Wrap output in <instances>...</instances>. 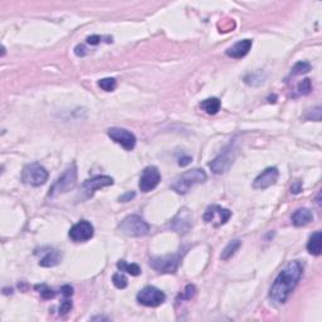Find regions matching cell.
Segmentation results:
<instances>
[{
  "label": "cell",
  "mask_w": 322,
  "mask_h": 322,
  "mask_svg": "<svg viewBox=\"0 0 322 322\" xmlns=\"http://www.w3.org/2000/svg\"><path fill=\"white\" fill-rule=\"evenodd\" d=\"M302 274H304V265L301 262H289L288 265L278 273V276L276 277V280L270 286V301L278 304H285L298 285Z\"/></svg>",
  "instance_id": "6da1fadb"
},
{
  "label": "cell",
  "mask_w": 322,
  "mask_h": 322,
  "mask_svg": "<svg viewBox=\"0 0 322 322\" xmlns=\"http://www.w3.org/2000/svg\"><path fill=\"white\" fill-rule=\"evenodd\" d=\"M207 174L203 169H192V170L182 173L174 180L171 189L178 194H188L195 185L203 184L207 181Z\"/></svg>",
  "instance_id": "7a4b0ae2"
},
{
  "label": "cell",
  "mask_w": 322,
  "mask_h": 322,
  "mask_svg": "<svg viewBox=\"0 0 322 322\" xmlns=\"http://www.w3.org/2000/svg\"><path fill=\"white\" fill-rule=\"evenodd\" d=\"M117 229L120 233L127 237H143L149 233L150 225L140 215L132 214L122 219Z\"/></svg>",
  "instance_id": "3957f363"
},
{
  "label": "cell",
  "mask_w": 322,
  "mask_h": 322,
  "mask_svg": "<svg viewBox=\"0 0 322 322\" xmlns=\"http://www.w3.org/2000/svg\"><path fill=\"white\" fill-rule=\"evenodd\" d=\"M77 182V167L76 164H72L70 167L66 169L61 177L55 180V182L52 185V188L49 189V197H55L59 194H64V193L71 192Z\"/></svg>",
  "instance_id": "277c9868"
},
{
  "label": "cell",
  "mask_w": 322,
  "mask_h": 322,
  "mask_svg": "<svg viewBox=\"0 0 322 322\" xmlns=\"http://www.w3.org/2000/svg\"><path fill=\"white\" fill-rule=\"evenodd\" d=\"M48 180V171L43 165L38 162H32V164L25 165L23 171H21V181L25 185L31 186H40L46 184Z\"/></svg>",
  "instance_id": "5b68a950"
},
{
  "label": "cell",
  "mask_w": 322,
  "mask_h": 322,
  "mask_svg": "<svg viewBox=\"0 0 322 322\" xmlns=\"http://www.w3.org/2000/svg\"><path fill=\"white\" fill-rule=\"evenodd\" d=\"M137 302L146 307H158L166 300V296L161 289L154 286H147L141 289L136 296Z\"/></svg>",
  "instance_id": "8992f818"
},
{
  "label": "cell",
  "mask_w": 322,
  "mask_h": 322,
  "mask_svg": "<svg viewBox=\"0 0 322 322\" xmlns=\"http://www.w3.org/2000/svg\"><path fill=\"white\" fill-rule=\"evenodd\" d=\"M231 210L227 209V208L219 207V205H210L203 214L204 222L208 223V224H212L215 228L225 224L231 219Z\"/></svg>",
  "instance_id": "52a82bcc"
},
{
  "label": "cell",
  "mask_w": 322,
  "mask_h": 322,
  "mask_svg": "<svg viewBox=\"0 0 322 322\" xmlns=\"http://www.w3.org/2000/svg\"><path fill=\"white\" fill-rule=\"evenodd\" d=\"M107 135H108L111 140L121 145L127 151L134 150L135 146H136V137L131 131L126 130V128L111 127L107 131Z\"/></svg>",
  "instance_id": "ba28073f"
},
{
  "label": "cell",
  "mask_w": 322,
  "mask_h": 322,
  "mask_svg": "<svg viewBox=\"0 0 322 322\" xmlns=\"http://www.w3.org/2000/svg\"><path fill=\"white\" fill-rule=\"evenodd\" d=\"M180 255H164V257H152L150 259V266L161 273H175L179 267Z\"/></svg>",
  "instance_id": "9c48e42d"
},
{
  "label": "cell",
  "mask_w": 322,
  "mask_h": 322,
  "mask_svg": "<svg viewBox=\"0 0 322 322\" xmlns=\"http://www.w3.org/2000/svg\"><path fill=\"white\" fill-rule=\"evenodd\" d=\"M161 181L160 171L156 166H147L141 174L139 188L143 193H149L156 188Z\"/></svg>",
  "instance_id": "30bf717a"
},
{
  "label": "cell",
  "mask_w": 322,
  "mask_h": 322,
  "mask_svg": "<svg viewBox=\"0 0 322 322\" xmlns=\"http://www.w3.org/2000/svg\"><path fill=\"white\" fill-rule=\"evenodd\" d=\"M234 158H235V152L232 147L225 149L224 151L218 156V158L214 159L212 162L209 164L210 170L213 171L214 174H224L225 171L229 170V167L233 165Z\"/></svg>",
  "instance_id": "8fae6325"
},
{
  "label": "cell",
  "mask_w": 322,
  "mask_h": 322,
  "mask_svg": "<svg viewBox=\"0 0 322 322\" xmlns=\"http://www.w3.org/2000/svg\"><path fill=\"white\" fill-rule=\"evenodd\" d=\"M93 225L87 220H81L70 229V238L76 243H82L91 239L93 237Z\"/></svg>",
  "instance_id": "7c38bea8"
},
{
  "label": "cell",
  "mask_w": 322,
  "mask_h": 322,
  "mask_svg": "<svg viewBox=\"0 0 322 322\" xmlns=\"http://www.w3.org/2000/svg\"><path fill=\"white\" fill-rule=\"evenodd\" d=\"M278 177H280V171L277 167H267L265 171H262L258 177L255 178L253 181V188L259 189V190L269 188L276 184Z\"/></svg>",
  "instance_id": "4fadbf2b"
},
{
  "label": "cell",
  "mask_w": 322,
  "mask_h": 322,
  "mask_svg": "<svg viewBox=\"0 0 322 322\" xmlns=\"http://www.w3.org/2000/svg\"><path fill=\"white\" fill-rule=\"evenodd\" d=\"M109 185H113L112 178L107 177V175H102V177H96L93 178V179L86 180L82 186L86 192H89V194H93L98 189L106 188V186Z\"/></svg>",
  "instance_id": "5bb4252c"
},
{
  "label": "cell",
  "mask_w": 322,
  "mask_h": 322,
  "mask_svg": "<svg viewBox=\"0 0 322 322\" xmlns=\"http://www.w3.org/2000/svg\"><path fill=\"white\" fill-rule=\"evenodd\" d=\"M253 42L250 39H243L237 42L235 44L231 47V48L227 49V55L232 58H235V59H239V58H243L248 54V52L252 48Z\"/></svg>",
  "instance_id": "9a60e30c"
},
{
  "label": "cell",
  "mask_w": 322,
  "mask_h": 322,
  "mask_svg": "<svg viewBox=\"0 0 322 322\" xmlns=\"http://www.w3.org/2000/svg\"><path fill=\"white\" fill-rule=\"evenodd\" d=\"M313 220V214L310 209L307 208H301V209H297L292 215V223L295 227H304V225L310 224Z\"/></svg>",
  "instance_id": "2e32d148"
},
{
  "label": "cell",
  "mask_w": 322,
  "mask_h": 322,
  "mask_svg": "<svg viewBox=\"0 0 322 322\" xmlns=\"http://www.w3.org/2000/svg\"><path fill=\"white\" fill-rule=\"evenodd\" d=\"M62 261V253L57 250H51L47 252V254L40 259L39 266L40 267H54V266L59 265Z\"/></svg>",
  "instance_id": "e0dca14e"
},
{
  "label": "cell",
  "mask_w": 322,
  "mask_h": 322,
  "mask_svg": "<svg viewBox=\"0 0 322 322\" xmlns=\"http://www.w3.org/2000/svg\"><path fill=\"white\" fill-rule=\"evenodd\" d=\"M307 250L313 255H320L322 250V234L317 231L312 234L307 242Z\"/></svg>",
  "instance_id": "ac0fdd59"
},
{
  "label": "cell",
  "mask_w": 322,
  "mask_h": 322,
  "mask_svg": "<svg viewBox=\"0 0 322 322\" xmlns=\"http://www.w3.org/2000/svg\"><path fill=\"white\" fill-rule=\"evenodd\" d=\"M220 106H222V104H220L219 98L216 97L207 98L200 104V107L208 115H216L219 112V109H220Z\"/></svg>",
  "instance_id": "d6986e66"
},
{
  "label": "cell",
  "mask_w": 322,
  "mask_h": 322,
  "mask_svg": "<svg viewBox=\"0 0 322 322\" xmlns=\"http://www.w3.org/2000/svg\"><path fill=\"white\" fill-rule=\"evenodd\" d=\"M117 268L121 272H126V273L131 274V276H139L141 273V268L136 263H127L126 261H119L117 262Z\"/></svg>",
  "instance_id": "ffe728a7"
},
{
  "label": "cell",
  "mask_w": 322,
  "mask_h": 322,
  "mask_svg": "<svg viewBox=\"0 0 322 322\" xmlns=\"http://www.w3.org/2000/svg\"><path fill=\"white\" fill-rule=\"evenodd\" d=\"M240 244H242V242H240L239 239H234L232 240L231 243L228 244V246L225 247L224 250L222 252V255H220V258L223 259V261H228L229 258H232L234 254H235V252H237L238 250H239Z\"/></svg>",
  "instance_id": "44dd1931"
},
{
  "label": "cell",
  "mask_w": 322,
  "mask_h": 322,
  "mask_svg": "<svg viewBox=\"0 0 322 322\" xmlns=\"http://www.w3.org/2000/svg\"><path fill=\"white\" fill-rule=\"evenodd\" d=\"M311 71V64L308 62H297V63L292 67L291 70V76H300V74H304Z\"/></svg>",
  "instance_id": "7402d4cb"
},
{
  "label": "cell",
  "mask_w": 322,
  "mask_h": 322,
  "mask_svg": "<svg viewBox=\"0 0 322 322\" xmlns=\"http://www.w3.org/2000/svg\"><path fill=\"white\" fill-rule=\"evenodd\" d=\"M98 86H100L104 91L112 92L115 91L116 87H117V81H116L115 78H111V77H108V78H102L98 81Z\"/></svg>",
  "instance_id": "603a6c76"
},
{
  "label": "cell",
  "mask_w": 322,
  "mask_h": 322,
  "mask_svg": "<svg viewBox=\"0 0 322 322\" xmlns=\"http://www.w3.org/2000/svg\"><path fill=\"white\" fill-rule=\"evenodd\" d=\"M112 282H113V285H115L116 288H119V289L126 288V287H127V285H128L127 277H126L124 273H115V274H113Z\"/></svg>",
  "instance_id": "cb8c5ba5"
},
{
  "label": "cell",
  "mask_w": 322,
  "mask_h": 322,
  "mask_svg": "<svg viewBox=\"0 0 322 322\" xmlns=\"http://www.w3.org/2000/svg\"><path fill=\"white\" fill-rule=\"evenodd\" d=\"M297 89L301 94H308V93H310V92L312 91V83H311V79L304 78L302 82L298 83Z\"/></svg>",
  "instance_id": "d4e9b609"
},
{
  "label": "cell",
  "mask_w": 322,
  "mask_h": 322,
  "mask_svg": "<svg viewBox=\"0 0 322 322\" xmlns=\"http://www.w3.org/2000/svg\"><path fill=\"white\" fill-rule=\"evenodd\" d=\"M36 289H39V293L44 300H52L55 297V292L53 289H51L49 287H47L46 285H42V286H36Z\"/></svg>",
  "instance_id": "484cf974"
},
{
  "label": "cell",
  "mask_w": 322,
  "mask_h": 322,
  "mask_svg": "<svg viewBox=\"0 0 322 322\" xmlns=\"http://www.w3.org/2000/svg\"><path fill=\"white\" fill-rule=\"evenodd\" d=\"M71 310H72V301H70L68 297H66V300H64L61 304V306H59V315H66V313L70 312Z\"/></svg>",
  "instance_id": "4316f807"
},
{
  "label": "cell",
  "mask_w": 322,
  "mask_h": 322,
  "mask_svg": "<svg viewBox=\"0 0 322 322\" xmlns=\"http://www.w3.org/2000/svg\"><path fill=\"white\" fill-rule=\"evenodd\" d=\"M306 119L312 120V121H320L321 120V107H316V108L311 109L310 115H307Z\"/></svg>",
  "instance_id": "83f0119b"
},
{
  "label": "cell",
  "mask_w": 322,
  "mask_h": 322,
  "mask_svg": "<svg viewBox=\"0 0 322 322\" xmlns=\"http://www.w3.org/2000/svg\"><path fill=\"white\" fill-rule=\"evenodd\" d=\"M105 38H107V36H89V38H87V43H89V44H91V46H97V44H100V43L102 42Z\"/></svg>",
  "instance_id": "f1b7e54d"
},
{
  "label": "cell",
  "mask_w": 322,
  "mask_h": 322,
  "mask_svg": "<svg viewBox=\"0 0 322 322\" xmlns=\"http://www.w3.org/2000/svg\"><path fill=\"white\" fill-rule=\"evenodd\" d=\"M302 192V181L301 180H296L291 186V193L293 194H300Z\"/></svg>",
  "instance_id": "f546056e"
},
{
  "label": "cell",
  "mask_w": 322,
  "mask_h": 322,
  "mask_svg": "<svg viewBox=\"0 0 322 322\" xmlns=\"http://www.w3.org/2000/svg\"><path fill=\"white\" fill-rule=\"evenodd\" d=\"M194 295H195V287L192 286V285H189V286H186L185 293L181 296V298H186V300H190V298H192Z\"/></svg>",
  "instance_id": "4dcf8cb0"
},
{
  "label": "cell",
  "mask_w": 322,
  "mask_h": 322,
  "mask_svg": "<svg viewBox=\"0 0 322 322\" xmlns=\"http://www.w3.org/2000/svg\"><path fill=\"white\" fill-rule=\"evenodd\" d=\"M61 292H62V295H63L64 297L70 298L71 296L73 295V288L70 286V285H64V286H62Z\"/></svg>",
  "instance_id": "1f68e13d"
},
{
  "label": "cell",
  "mask_w": 322,
  "mask_h": 322,
  "mask_svg": "<svg viewBox=\"0 0 322 322\" xmlns=\"http://www.w3.org/2000/svg\"><path fill=\"white\" fill-rule=\"evenodd\" d=\"M132 197H135V193L128 192V193H126L125 195H122V197H120V200H121V201H128L130 199H132Z\"/></svg>",
  "instance_id": "d6a6232c"
},
{
  "label": "cell",
  "mask_w": 322,
  "mask_h": 322,
  "mask_svg": "<svg viewBox=\"0 0 322 322\" xmlns=\"http://www.w3.org/2000/svg\"><path fill=\"white\" fill-rule=\"evenodd\" d=\"M190 161H192V158H190V156H185V158L180 159L179 165L180 166H186L188 164H190Z\"/></svg>",
  "instance_id": "836d02e7"
}]
</instances>
